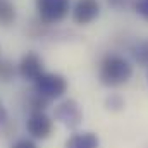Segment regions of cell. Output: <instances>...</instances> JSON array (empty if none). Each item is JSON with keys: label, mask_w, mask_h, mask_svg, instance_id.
I'll return each instance as SVG.
<instances>
[{"label": "cell", "mask_w": 148, "mask_h": 148, "mask_svg": "<svg viewBox=\"0 0 148 148\" xmlns=\"http://www.w3.org/2000/svg\"><path fill=\"white\" fill-rule=\"evenodd\" d=\"M5 124H9V112L5 109V105L0 102V127H3Z\"/></svg>", "instance_id": "e0dca14e"}, {"label": "cell", "mask_w": 148, "mask_h": 148, "mask_svg": "<svg viewBox=\"0 0 148 148\" xmlns=\"http://www.w3.org/2000/svg\"><path fill=\"white\" fill-rule=\"evenodd\" d=\"M129 2L131 0H107V3L110 5L112 9H115V10H122L124 7L129 5Z\"/></svg>", "instance_id": "2e32d148"}, {"label": "cell", "mask_w": 148, "mask_h": 148, "mask_svg": "<svg viewBox=\"0 0 148 148\" xmlns=\"http://www.w3.org/2000/svg\"><path fill=\"white\" fill-rule=\"evenodd\" d=\"M17 19V9L10 0H0V26L9 28Z\"/></svg>", "instance_id": "9c48e42d"}, {"label": "cell", "mask_w": 148, "mask_h": 148, "mask_svg": "<svg viewBox=\"0 0 148 148\" xmlns=\"http://www.w3.org/2000/svg\"><path fill=\"white\" fill-rule=\"evenodd\" d=\"M131 53H133V59H134L140 66L148 67V40L138 41V43L131 48Z\"/></svg>", "instance_id": "30bf717a"}, {"label": "cell", "mask_w": 148, "mask_h": 148, "mask_svg": "<svg viewBox=\"0 0 148 148\" xmlns=\"http://www.w3.org/2000/svg\"><path fill=\"white\" fill-rule=\"evenodd\" d=\"M133 10L141 19L148 21V0H133Z\"/></svg>", "instance_id": "4fadbf2b"}, {"label": "cell", "mask_w": 148, "mask_h": 148, "mask_svg": "<svg viewBox=\"0 0 148 148\" xmlns=\"http://www.w3.org/2000/svg\"><path fill=\"white\" fill-rule=\"evenodd\" d=\"M48 103H50V100L43 98L41 95H38V93H35V91H33L31 97L28 98V107H29L31 112H45L47 107H48Z\"/></svg>", "instance_id": "7c38bea8"}, {"label": "cell", "mask_w": 148, "mask_h": 148, "mask_svg": "<svg viewBox=\"0 0 148 148\" xmlns=\"http://www.w3.org/2000/svg\"><path fill=\"white\" fill-rule=\"evenodd\" d=\"M69 90V81L59 73H45L33 83V91L47 100H59Z\"/></svg>", "instance_id": "7a4b0ae2"}, {"label": "cell", "mask_w": 148, "mask_h": 148, "mask_svg": "<svg viewBox=\"0 0 148 148\" xmlns=\"http://www.w3.org/2000/svg\"><path fill=\"white\" fill-rule=\"evenodd\" d=\"M105 105H107L109 110H121V109L124 107V100H122L121 95H115V93H114V95H110V97H107Z\"/></svg>", "instance_id": "5bb4252c"}, {"label": "cell", "mask_w": 148, "mask_h": 148, "mask_svg": "<svg viewBox=\"0 0 148 148\" xmlns=\"http://www.w3.org/2000/svg\"><path fill=\"white\" fill-rule=\"evenodd\" d=\"M16 66H17V74L24 81H31V83H35L38 77L45 73L43 59L38 55L36 52H26L19 59V62Z\"/></svg>", "instance_id": "52a82bcc"}, {"label": "cell", "mask_w": 148, "mask_h": 148, "mask_svg": "<svg viewBox=\"0 0 148 148\" xmlns=\"http://www.w3.org/2000/svg\"><path fill=\"white\" fill-rule=\"evenodd\" d=\"M38 21L45 26L57 24L69 16L71 0H35Z\"/></svg>", "instance_id": "3957f363"}, {"label": "cell", "mask_w": 148, "mask_h": 148, "mask_svg": "<svg viewBox=\"0 0 148 148\" xmlns=\"http://www.w3.org/2000/svg\"><path fill=\"white\" fill-rule=\"evenodd\" d=\"M133 76V64L119 55V53H107L102 57L98 64V79L107 88H117L126 84Z\"/></svg>", "instance_id": "6da1fadb"}, {"label": "cell", "mask_w": 148, "mask_h": 148, "mask_svg": "<svg viewBox=\"0 0 148 148\" xmlns=\"http://www.w3.org/2000/svg\"><path fill=\"white\" fill-rule=\"evenodd\" d=\"M17 74V66L9 59H0V83H10Z\"/></svg>", "instance_id": "8fae6325"}, {"label": "cell", "mask_w": 148, "mask_h": 148, "mask_svg": "<svg viewBox=\"0 0 148 148\" xmlns=\"http://www.w3.org/2000/svg\"><path fill=\"white\" fill-rule=\"evenodd\" d=\"M26 131L33 140H47L53 133V119L47 112H31L26 121Z\"/></svg>", "instance_id": "277c9868"}, {"label": "cell", "mask_w": 148, "mask_h": 148, "mask_svg": "<svg viewBox=\"0 0 148 148\" xmlns=\"http://www.w3.org/2000/svg\"><path fill=\"white\" fill-rule=\"evenodd\" d=\"M55 121H59L60 124H64L66 127L69 129H76L81 121H83V110L79 107V103L73 100V98H67L64 102H60L57 107H55V114H53Z\"/></svg>", "instance_id": "5b68a950"}, {"label": "cell", "mask_w": 148, "mask_h": 148, "mask_svg": "<svg viewBox=\"0 0 148 148\" xmlns=\"http://www.w3.org/2000/svg\"><path fill=\"white\" fill-rule=\"evenodd\" d=\"M64 148H100V140L91 131H79L66 140Z\"/></svg>", "instance_id": "ba28073f"}, {"label": "cell", "mask_w": 148, "mask_h": 148, "mask_svg": "<svg viewBox=\"0 0 148 148\" xmlns=\"http://www.w3.org/2000/svg\"><path fill=\"white\" fill-rule=\"evenodd\" d=\"M100 16L98 0H76L71 5V17L76 24L88 26Z\"/></svg>", "instance_id": "8992f818"}, {"label": "cell", "mask_w": 148, "mask_h": 148, "mask_svg": "<svg viewBox=\"0 0 148 148\" xmlns=\"http://www.w3.org/2000/svg\"><path fill=\"white\" fill-rule=\"evenodd\" d=\"M10 148H38V145L33 138H19L10 145Z\"/></svg>", "instance_id": "9a60e30c"}]
</instances>
